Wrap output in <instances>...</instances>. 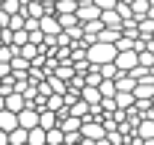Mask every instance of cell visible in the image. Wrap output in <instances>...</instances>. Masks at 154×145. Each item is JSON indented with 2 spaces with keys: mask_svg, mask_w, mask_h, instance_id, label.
Instances as JSON below:
<instances>
[{
  "mask_svg": "<svg viewBox=\"0 0 154 145\" xmlns=\"http://www.w3.org/2000/svg\"><path fill=\"white\" fill-rule=\"evenodd\" d=\"M116 56H119V48H116V42H104V39H95V42L89 45V62H92V65L113 62Z\"/></svg>",
  "mask_w": 154,
  "mask_h": 145,
  "instance_id": "1",
  "label": "cell"
},
{
  "mask_svg": "<svg viewBox=\"0 0 154 145\" xmlns=\"http://www.w3.org/2000/svg\"><path fill=\"white\" fill-rule=\"evenodd\" d=\"M83 145H110L107 142V127H104V122H98V119H92V122H83Z\"/></svg>",
  "mask_w": 154,
  "mask_h": 145,
  "instance_id": "2",
  "label": "cell"
},
{
  "mask_svg": "<svg viewBox=\"0 0 154 145\" xmlns=\"http://www.w3.org/2000/svg\"><path fill=\"white\" fill-rule=\"evenodd\" d=\"M116 65H119L122 71H134L136 65H139V51H136V48L119 51V56H116Z\"/></svg>",
  "mask_w": 154,
  "mask_h": 145,
  "instance_id": "3",
  "label": "cell"
},
{
  "mask_svg": "<svg viewBox=\"0 0 154 145\" xmlns=\"http://www.w3.org/2000/svg\"><path fill=\"white\" fill-rule=\"evenodd\" d=\"M77 18L83 21H95V18H101V6H98L95 0H83L80 6H77Z\"/></svg>",
  "mask_w": 154,
  "mask_h": 145,
  "instance_id": "4",
  "label": "cell"
},
{
  "mask_svg": "<svg viewBox=\"0 0 154 145\" xmlns=\"http://www.w3.org/2000/svg\"><path fill=\"white\" fill-rule=\"evenodd\" d=\"M18 119H21V127H27V130H30V127H36V125H38V119H42V110H36L33 104H27V107L18 113Z\"/></svg>",
  "mask_w": 154,
  "mask_h": 145,
  "instance_id": "5",
  "label": "cell"
},
{
  "mask_svg": "<svg viewBox=\"0 0 154 145\" xmlns=\"http://www.w3.org/2000/svg\"><path fill=\"white\" fill-rule=\"evenodd\" d=\"M42 30H45V36H59V33H62L59 15H54V12H45V15H42Z\"/></svg>",
  "mask_w": 154,
  "mask_h": 145,
  "instance_id": "6",
  "label": "cell"
},
{
  "mask_svg": "<svg viewBox=\"0 0 154 145\" xmlns=\"http://www.w3.org/2000/svg\"><path fill=\"white\" fill-rule=\"evenodd\" d=\"M136 133H139V139L145 145H154V116H145L139 122V127H136Z\"/></svg>",
  "mask_w": 154,
  "mask_h": 145,
  "instance_id": "7",
  "label": "cell"
},
{
  "mask_svg": "<svg viewBox=\"0 0 154 145\" xmlns=\"http://www.w3.org/2000/svg\"><path fill=\"white\" fill-rule=\"evenodd\" d=\"M18 125H21V119H18V113H15V110H9V107L0 110V127H3V130H9V133H12Z\"/></svg>",
  "mask_w": 154,
  "mask_h": 145,
  "instance_id": "8",
  "label": "cell"
},
{
  "mask_svg": "<svg viewBox=\"0 0 154 145\" xmlns=\"http://www.w3.org/2000/svg\"><path fill=\"white\" fill-rule=\"evenodd\" d=\"M27 104H30V101H27V95H24V92H9V95H6V107L15 110V113H21Z\"/></svg>",
  "mask_w": 154,
  "mask_h": 145,
  "instance_id": "9",
  "label": "cell"
},
{
  "mask_svg": "<svg viewBox=\"0 0 154 145\" xmlns=\"http://www.w3.org/2000/svg\"><path fill=\"white\" fill-rule=\"evenodd\" d=\"M38 125L45 127V130L57 127V125H59V113H57V110H51V107H45V110H42V119H38Z\"/></svg>",
  "mask_w": 154,
  "mask_h": 145,
  "instance_id": "10",
  "label": "cell"
},
{
  "mask_svg": "<svg viewBox=\"0 0 154 145\" xmlns=\"http://www.w3.org/2000/svg\"><path fill=\"white\" fill-rule=\"evenodd\" d=\"M101 21H104V27H125V18L119 15V9H104Z\"/></svg>",
  "mask_w": 154,
  "mask_h": 145,
  "instance_id": "11",
  "label": "cell"
},
{
  "mask_svg": "<svg viewBox=\"0 0 154 145\" xmlns=\"http://www.w3.org/2000/svg\"><path fill=\"white\" fill-rule=\"evenodd\" d=\"M48 9H45V0H30V3H24V15L27 18H42Z\"/></svg>",
  "mask_w": 154,
  "mask_h": 145,
  "instance_id": "12",
  "label": "cell"
},
{
  "mask_svg": "<svg viewBox=\"0 0 154 145\" xmlns=\"http://www.w3.org/2000/svg\"><path fill=\"white\" fill-rule=\"evenodd\" d=\"M24 142H30V130L18 125L12 133H9V145H24Z\"/></svg>",
  "mask_w": 154,
  "mask_h": 145,
  "instance_id": "13",
  "label": "cell"
},
{
  "mask_svg": "<svg viewBox=\"0 0 154 145\" xmlns=\"http://www.w3.org/2000/svg\"><path fill=\"white\" fill-rule=\"evenodd\" d=\"M45 142H48V130L42 125L30 127V145H45Z\"/></svg>",
  "mask_w": 154,
  "mask_h": 145,
  "instance_id": "14",
  "label": "cell"
},
{
  "mask_svg": "<svg viewBox=\"0 0 154 145\" xmlns=\"http://www.w3.org/2000/svg\"><path fill=\"white\" fill-rule=\"evenodd\" d=\"M116 101H119V110H131L136 104V95L134 92H116Z\"/></svg>",
  "mask_w": 154,
  "mask_h": 145,
  "instance_id": "15",
  "label": "cell"
},
{
  "mask_svg": "<svg viewBox=\"0 0 154 145\" xmlns=\"http://www.w3.org/2000/svg\"><path fill=\"white\" fill-rule=\"evenodd\" d=\"M65 142V130H62V127H51V130H48V145H62Z\"/></svg>",
  "mask_w": 154,
  "mask_h": 145,
  "instance_id": "16",
  "label": "cell"
},
{
  "mask_svg": "<svg viewBox=\"0 0 154 145\" xmlns=\"http://www.w3.org/2000/svg\"><path fill=\"white\" fill-rule=\"evenodd\" d=\"M131 6H134L136 18H142V15H148V9H151V0H134Z\"/></svg>",
  "mask_w": 154,
  "mask_h": 145,
  "instance_id": "17",
  "label": "cell"
},
{
  "mask_svg": "<svg viewBox=\"0 0 154 145\" xmlns=\"http://www.w3.org/2000/svg\"><path fill=\"white\" fill-rule=\"evenodd\" d=\"M48 107H51V110H62V107H65V95H59V92L48 95Z\"/></svg>",
  "mask_w": 154,
  "mask_h": 145,
  "instance_id": "18",
  "label": "cell"
},
{
  "mask_svg": "<svg viewBox=\"0 0 154 145\" xmlns=\"http://www.w3.org/2000/svg\"><path fill=\"white\" fill-rule=\"evenodd\" d=\"M65 145H83V130H68L65 133Z\"/></svg>",
  "mask_w": 154,
  "mask_h": 145,
  "instance_id": "19",
  "label": "cell"
},
{
  "mask_svg": "<svg viewBox=\"0 0 154 145\" xmlns=\"http://www.w3.org/2000/svg\"><path fill=\"white\" fill-rule=\"evenodd\" d=\"M98 6H101V12H104V9H116V6H119V0H95Z\"/></svg>",
  "mask_w": 154,
  "mask_h": 145,
  "instance_id": "20",
  "label": "cell"
},
{
  "mask_svg": "<svg viewBox=\"0 0 154 145\" xmlns=\"http://www.w3.org/2000/svg\"><path fill=\"white\" fill-rule=\"evenodd\" d=\"M0 145H9V130L0 127Z\"/></svg>",
  "mask_w": 154,
  "mask_h": 145,
  "instance_id": "21",
  "label": "cell"
}]
</instances>
